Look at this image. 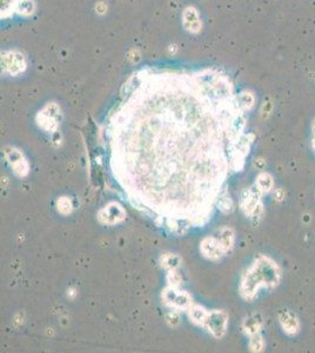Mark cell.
Instances as JSON below:
<instances>
[{"instance_id":"obj_1","label":"cell","mask_w":315,"mask_h":353,"mask_svg":"<svg viewBox=\"0 0 315 353\" xmlns=\"http://www.w3.org/2000/svg\"><path fill=\"white\" fill-rule=\"evenodd\" d=\"M58 206H59V210L63 213H68L71 211V203L68 201V198H61L59 201H58Z\"/></svg>"}]
</instances>
